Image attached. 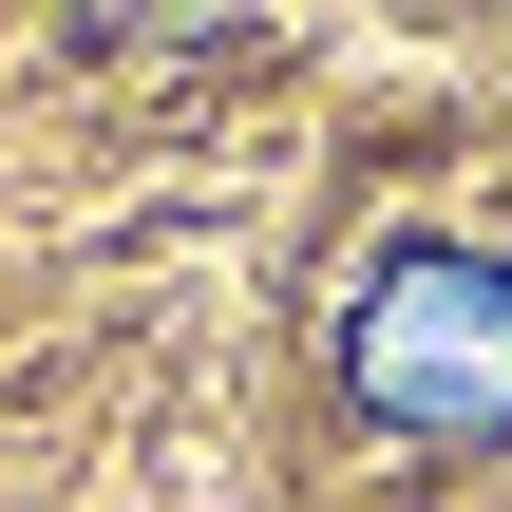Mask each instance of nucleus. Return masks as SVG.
<instances>
[{
  "label": "nucleus",
  "mask_w": 512,
  "mask_h": 512,
  "mask_svg": "<svg viewBox=\"0 0 512 512\" xmlns=\"http://www.w3.org/2000/svg\"><path fill=\"white\" fill-rule=\"evenodd\" d=\"M342 399L399 456H494L512 437V266L494 247H380L342 304Z\"/></svg>",
  "instance_id": "f257e3e1"
}]
</instances>
